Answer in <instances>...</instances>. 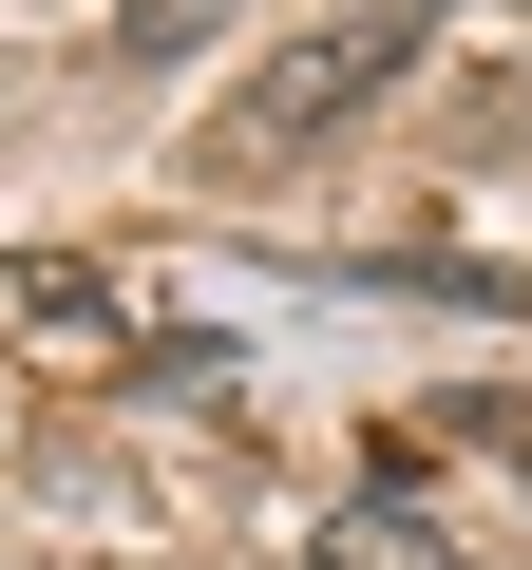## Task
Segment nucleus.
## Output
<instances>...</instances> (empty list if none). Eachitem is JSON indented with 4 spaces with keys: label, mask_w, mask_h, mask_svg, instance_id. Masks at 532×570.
<instances>
[{
    "label": "nucleus",
    "mask_w": 532,
    "mask_h": 570,
    "mask_svg": "<svg viewBox=\"0 0 532 570\" xmlns=\"http://www.w3.org/2000/svg\"><path fill=\"white\" fill-rule=\"evenodd\" d=\"M324 570H456V532H437L400 475H362V494L324 513Z\"/></svg>",
    "instance_id": "7ed1b4c3"
},
{
    "label": "nucleus",
    "mask_w": 532,
    "mask_h": 570,
    "mask_svg": "<svg viewBox=\"0 0 532 570\" xmlns=\"http://www.w3.org/2000/svg\"><path fill=\"white\" fill-rule=\"evenodd\" d=\"M209 20H228V0H115V58H190Z\"/></svg>",
    "instance_id": "20e7f679"
},
{
    "label": "nucleus",
    "mask_w": 532,
    "mask_h": 570,
    "mask_svg": "<svg viewBox=\"0 0 532 570\" xmlns=\"http://www.w3.org/2000/svg\"><path fill=\"white\" fill-rule=\"evenodd\" d=\"M0 305H20V343H39L58 381H115V362L152 343V324H134V285H115V266H20V285H0Z\"/></svg>",
    "instance_id": "f03ea898"
},
{
    "label": "nucleus",
    "mask_w": 532,
    "mask_h": 570,
    "mask_svg": "<svg viewBox=\"0 0 532 570\" xmlns=\"http://www.w3.org/2000/svg\"><path fill=\"white\" fill-rule=\"evenodd\" d=\"M418 39H437L418 0H362V20H305L286 58H266V77H247V96L209 115V171H305L324 134H362V115H381V96L418 77Z\"/></svg>",
    "instance_id": "f257e3e1"
}]
</instances>
